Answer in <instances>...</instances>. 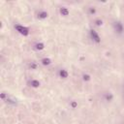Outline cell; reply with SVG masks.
Instances as JSON below:
<instances>
[{"mask_svg": "<svg viewBox=\"0 0 124 124\" xmlns=\"http://www.w3.org/2000/svg\"><path fill=\"white\" fill-rule=\"evenodd\" d=\"M15 28L16 29V31H18V32H19L21 35H23V36H27V35L29 34V29H28L27 27H25V26L16 24V25H15Z\"/></svg>", "mask_w": 124, "mask_h": 124, "instance_id": "obj_1", "label": "cell"}, {"mask_svg": "<svg viewBox=\"0 0 124 124\" xmlns=\"http://www.w3.org/2000/svg\"><path fill=\"white\" fill-rule=\"evenodd\" d=\"M90 36L92 38V40L96 43H100L101 42V39H100V36L98 35V33L95 31V30H90Z\"/></svg>", "mask_w": 124, "mask_h": 124, "instance_id": "obj_2", "label": "cell"}, {"mask_svg": "<svg viewBox=\"0 0 124 124\" xmlns=\"http://www.w3.org/2000/svg\"><path fill=\"white\" fill-rule=\"evenodd\" d=\"M114 26H115V30H116L118 33H122V31H123V26H122V24H121L120 22H116V23L114 24Z\"/></svg>", "mask_w": 124, "mask_h": 124, "instance_id": "obj_3", "label": "cell"}, {"mask_svg": "<svg viewBox=\"0 0 124 124\" xmlns=\"http://www.w3.org/2000/svg\"><path fill=\"white\" fill-rule=\"evenodd\" d=\"M59 76H60L61 78H66L68 77V72H67L66 70H60Z\"/></svg>", "mask_w": 124, "mask_h": 124, "instance_id": "obj_4", "label": "cell"}, {"mask_svg": "<svg viewBox=\"0 0 124 124\" xmlns=\"http://www.w3.org/2000/svg\"><path fill=\"white\" fill-rule=\"evenodd\" d=\"M60 13H61L62 16H66L69 15V10H68L67 8H64V7H63V8L60 9Z\"/></svg>", "mask_w": 124, "mask_h": 124, "instance_id": "obj_5", "label": "cell"}, {"mask_svg": "<svg viewBox=\"0 0 124 124\" xmlns=\"http://www.w3.org/2000/svg\"><path fill=\"white\" fill-rule=\"evenodd\" d=\"M30 84H31V86H33V87H39L40 82H39L38 80H36V79H33V80L30 81Z\"/></svg>", "mask_w": 124, "mask_h": 124, "instance_id": "obj_6", "label": "cell"}, {"mask_svg": "<svg viewBox=\"0 0 124 124\" xmlns=\"http://www.w3.org/2000/svg\"><path fill=\"white\" fill-rule=\"evenodd\" d=\"M38 16L40 17V18H46V16H47V13L46 12H40L39 14H38Z\"/></svg>", "mask_w": 124, "mask_h": 124, "instance_id": "obj_7", "label": "cell"}, {"mask_svg": "<svg viewBox=\"0 0 124 124\" xmlns=\"http://www.w3.org/2000/svg\"><path fill=\"white\" fill-rule=\"evenodd\" d=\"M44 47H45V46H44L43 43H38V44L35 45V48L38 49V50H41V49H43Z\"/></svg>", "mask_w": 124, "mask_h": 124, "instance_id": "obj_8", "label": "cell"}, {"mask_svg": "<svg viewBox=\"0 0 124 124\" xmlns=\"http://www.w3.org/2000/svg\"><path fill=\"white\" fill-rule=\"evenodd\" d=\"M42 62H43L44 65H49L51 61H50V59H48V58H44V59L42 60Z\"/></svg>", "mask_w": 124, "mask_h": 124, "instance_id": "obj_9", "label": "cell"}, {"mask_svg": "<svg viewBox=\"0 0 124 124\" xmlns=\"http://www.w3.org/2000/svg\"><path fill=\"white\" fill-rule=\"evenodd\" d=\"M83 78H84V79H86V80H89V79H90V78H89V76H88V75H86V76L84 75V76H83Z\"/></svg>", "mask_w": 124, "mask_h": 124, "instance_id": "obj_10", "label": "cell"}, {"mask_svg": "<svg viewBox=\"0 0 124 124\" xmlns=\"http://www.w3.org/2000/svg\"><path fill=\"white\" fill-rule=\"evenodd\" d=\"M72 105H73V107H76V106H77V104H76V103H73Z\"/></svg>", "mask_w": 124, "mask_h": 124, "instance_id": "obj_11", "label": "cell"}]
</instances>
